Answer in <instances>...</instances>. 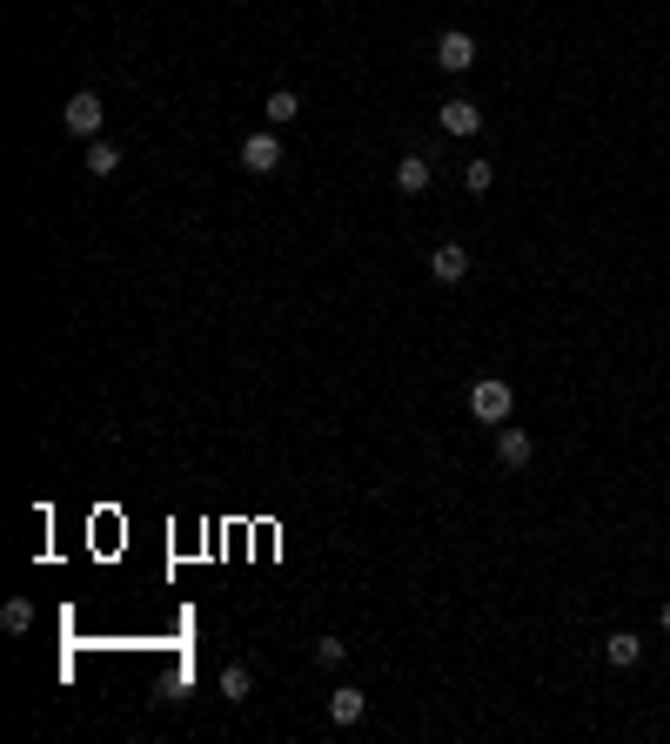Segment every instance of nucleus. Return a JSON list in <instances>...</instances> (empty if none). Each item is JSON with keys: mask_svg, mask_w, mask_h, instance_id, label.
<instances>
[{"mask_svg": "<svg viewBox=\"0 0 670 744\" xmlns=\"http://www.w3.org/2000/svg\"><path fill=\"white\" fill-rule=\"evenodd\" d=\"M510 409H516V389L503 383V376H476V383H469V416H476V423L503 429V423H510Z\"/></svg>", "mask_w": 670, "mask_h": 744, "instance_id": "obj_1", "label": "nucleus"}, {"mask_svg": "<svg viewBox=\"0 0 670 744\" xmlns=\"http://www.w3.org/2000/svg\"><path fill=\"white\" fill-rule=\"evenodd\" d=\"M101 121H108V108H101V94H94V88L67 94V108H61V128H67V135L101 141Z\"/></svg>", "mask_w": 670, "mask_h": 744, "instance_id": "obj_2", "label": "nucleus"}, {"mask_svg": "<svg viewBox=\"0 0 670 744\" xmlns=\"http://www.w3.org/2000/svg\"><path fill=\"white\" fill-rule=\"evenodd\" d=\"M242 168L248 175H275V168H282V135H275V128H255V135L242 141Z\"/></svg>", "mask_w": 670, "mask_h": 744, "instance_id": "obj_3", "label": "nucleus"}, {"mask_svg": "<svg viewBox=\"0 0 670 744\" xmlns=\"http://www.w3.org/2000/svg\"><path fill=\"white\" fill-rule=\"evenodd\" d=\"M429 282H443V289L469 282V248L463 242H436L429 248Z\"/></svg>", "mask_w": 670, "mask_h": 744, "instance_id": "obj_4", "label": "nucleus"}, {"mask_svg": "<svg viewBox=\"0 0 670 744\" xmlns=\"http://www.w3.org/2000/svg\"><path fill=\"white\" fill-rule=\"evenodd\" d=\"M436 68H443V74H469V68H476V41H469L463 27H449L443 41H436Z\"/></svg>", "mask_w": 670, "mask_h": 744, "instance_id": "obj_5", "label": "nucleus"}, {"mask_svg": "<svg viewBox=\"0 0 670 744\" xmlns=\"http://www.w3.org/2000/svg\"><path fill=\"white\" fill-rule=\"evenodd\" d=\"M436 128H443V135H476V128H483V108H476V101H463V94H456V101H443V108H436Z\"/></svg>", "mask_w": 670, "mask_h": 744, "instance_id": "obj_6", "label": "nucleus"}, {"mask_svg": "<svg viewBox=\"0 0 670 744\" xmlns=\"http://www.w3.org/2000/svg\"><path fill=\"white\" fill-rule=\"evenodd\" d=\"M362 711H369V698H362V684H335L329 691V724H362Z\"/></svg>", "mask_w": 670, "mask_h": 744, "instance_id": "obj_7", "label": "nucleus"}, {"mask_svg": "<svg viewBox=\"0 0 670 744\" xmlns=\"http://www.w3.org/2000/svg\"><path fill=\"white\" fill-rule=\"evenodd\" d=\"M530 456H536V443L523 436V429H510V423L496 429V463H503V470H523Z\"/></svg>", "mask_w": 670, "mask_h": 744, "instance_id": "obj_8", "label": "nucleus"}, {"mask_svg": "<svg viewBox=\"0 0 670 744\" xmlns=\"http://www.w3.org/2000/svg\"><path fill=\"white\" fill-rule=\"evenodd\" d=\"M429 175H436V168H429V155H402V161H396V188H402V195H423Z\"/></svg>", "mask_w": 670, "mask_h": 744, "instance_id": "obj_9", "label": "nucleus"}, {"mask_svg": "<svg viewBox=\"0 0 670 744\" xmlns=\"http://www.w3.org/2000/svg\"><path fill=\"white\" fill-rule=\"evenodd\" d=\"M603 657H610L617 671H630V664L644 657V644H637V631H610V637H603Z\"/></svg>", "mask_w": 670, "mask_h": 744, "instance_id": "obj_10", "label": "nucleus"}, {"mask_svg": "<svg viewBox=\"0 0 670 744\" xmlns=\"http://www.w3.org/2000/svg\"><path fill=\"white\" fill-rule=\"evenodd\" d=\"M268 128H289V121H295V114H302V94H295V88H275V94H268Z\"/></svg>", "mask_w": 670, "mask_h": 744, "instance_id": "obj_11", "label": "nucleus"}, {"mask_svg": "<svg viewBox=\"0 0 670 744\" xmlns=\"http://www.w3.org/2000/svg\"><path fill=\"white\" fill-rule=\"evenodd\" d=\"M114 168H121V148H114V141H88V175L108 181Z\"/></svg>", "mask_w": 670, "mask_h": 744, "instance_id": "obj_12", "label": "nucleus"}, {"mask_svg": "<svg viewBox=\"0 0 670 744\" xmlns=\"http://www.w3.org/2000/svg\"><path fill=\"white\" fill-rule=\"evenodd\" d=\"M248 691H255V671H248V664H228V671H222V698H228V704H242Z\"/></svg>", "mask_w": 670, "mask_h": 744, "instance_id": "obj_13", "label": "nucleus"}, {"mask_svg": "<svg viewBox=\"0 0 670 744\" xmlns=\"http://www.w3.org/2000/svg\"><path fill=\"white\" fill-rule=\"evenodd\" d=\"M490 181H496L490 161H463V188H469V195H490Z\"/></svg>", "mask_w": 670, "mask_h": 744, "instance_id": "obj_14", "label": "nucleus"}, {"mask_svg": "<svg viewBox=\"0 0 670 744\" xmlns=\"http://www.w3.org/2000/svg\"><path fill=\"white\" fill-rule=\"evenodd\" d=\"M0 624H7V631L21 637V631H27V624H34V604H27V597H14V604L0 610Z\"/></svg>", "mask_w": 670, "mask_h": 744, "instance_id": "obj_15", "label": "nucleus"}, {"mask_svg": "<svg viewBox=\"0 0 670 744\" xmlns=\"http://www.w3.org/2000/svg\"><path fill=\"white\" fill-rule=\"evenodd\" d=\"M342 657H349V644H342V637H315V664H342Z\"/></svg>", "mask_w": 670, "mask_h": 744, "instance_id": "obj_16", "label": "nucleus"}, {"mask_svg": "<svg viewBox=\"0 0 670 744\" xmlns=\"http://www.w3.org/2000/svg\"><path fill=\"white\" fill-rule=\"evenodd\" d=\"M657 624H664V631H670V604H664V617H657Z\"/></svg>", "mask_w": 670, "mask_h": 744, "instance_id": "obj_17", "label": "nucleus"}]
</instances>
